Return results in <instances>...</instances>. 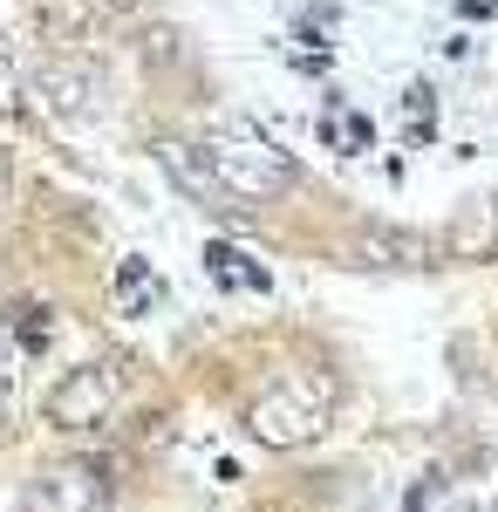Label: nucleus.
Here are the masks:
<instances>
[{
  "label": "nucleus",
  "mask_w": 498,
  "mask_h": 512,
  "mask_svg": "<svg viewBox=\"0 0 498 512\" xmlns=\"http://www.w3.org/2000/svg\"><path fill=\"white\" fill-rule=\"evenodd\" d=\"M362 267H430V239L423 233H362L355 239Z\"/></svg>",
  "instance_id": "nucleus-8"
},
{
  "label": "nucleus",
  "mask_w": 498,
  "mask_h": 512,
  "mask_svg": "<svg viewBox=\"0 0 498 512\" xmlns=\"http://www.w3.org/2000/svg\"><path fill=\"white\" fill-rule=\"evenodd\" d=\"M123 390H130V369L123 362H82V369H69L48 390V424L55 431H96V424H110Z\"/></svg>",
  "instance_id": "nucleus-3"
},
{
  "label": "nucleus",
  "mask_w": 498,
  "mask_h": 512,
  "mask_svg": "<svg viewBox=\"0 0 498 512\" xmlns=\"http://www.w3.org/2000/svg\"><path fill=\"white\" fill-rule=\"evenodd\" d=\"M21 103V82H14V48L0 41V110H14Z\"/></svg>",
  "instance_id": "nucleus-10"
},
{
  "label": "nucleus",
  "mask_w": 498,
  "mask_h": 512,
  "mask_svg": "<svg viewBox=\"0 0 498 512\" xmlns=\"http://www.w3.org/2000/svg\"><path fill=\"white\" fill-rule=\"evenodd\" d=\"M328 410H335V383L321 376H280L246 403V431L260 437L267 451H301L328 431Z\"/></svg>",
  "instance_id": "nucleus-2"
},
{
  "label": "nucleus",
  "mask_w": 498,
  "mask_h": 512,
  "mask_svg": "<svg viewBox=\"0 0 498 512\" xmlns=\"http://www.w3.org/2000/svg\"><path fill=\"white\" fill-rule=\"evenodd\" d=\"M157 164H164V178L192 198V205L219 212V219H246V205L219 185V171H212V158H205L198 144H185V137H157Z\"/></svg>",
  "instance_id": "nucleus-6"
},
{
  "label": "nucleus",
  "mask_w": 498,
  "mask_h": 512,
  "mask_svg": "<svg viewBox=\"0 0 498 512\" xmlns=\"http://www.w3.org/2000/svg\"><path fill=\"white\" fill-rule=\"evenodd\" d=\"M7 178H14V164H7V144H0V205H7Z\"/></svg>",
  "instance_id": "nucleus-13"
},
{
  "label": "nucleus",
  "mask_w": 498,
  "mask_h": 512,
  "mask_svg": "<svg viewBox=\"0 0 498 512\" xmlns=\"http://www.w3.org/2000/svg\"><path fill=\"white\" fill-rule=\"evenodd\" d=\"M198 151L212 158L219 185H226L246 212H253V198H273V192H287V185L301 178V164L287 158L260 123H246V117H219L212 130H205V144H198Z\"/></svg>",
  "instance_id": "nucleus-1"
},
{
  "label": "nucleus",
  "mask_w": 498,
  "mask_h": 512,
  "mask_svg": "<svg viewBox=\"0 0 498 512\" xmlns=\"http://www.w3.org/2000/svg\"><path fill=\"white\" fill-rule=\"evenodd\" d=\"M205 274L219 280L226 294H267V287H273V274H267V267H260L253 253L226 246V239H212V246H205Z\"/></svg>",
  "instance_id": "nucleus-7"
},
{
  "label": "nucleus",
  "mask_w": 498,
  "mask_h": 512,
  "mask_svg": "<svg viewBox=\"0 0 498 512\" xmlns=\"http://www.w3.org/2000/svg\"><path fill=\"white\" fill-rule=\"evenodd\" d=\"M110 499V465L96 458H62L28 485V512H103Z\"/></svg>",
  "instance_id": "nucleus-4"
},
{
  "label": "nucleus",
  "mask_w": 498,
  "mask_h": 512,
  "mask_svg": "<svg viewBox=\"0 0 498 512\" xmlns=\"http://www.w3.org/2000/svg\"><path fill=\"white\" fill-rule=\"evenodd\" d=\"M151 294H157L151 267H144V260H123V274H116V301H123V315H144Z\"/></svg>",
  "instance_id": "nucleus-9"
},
{
  "label": "nucleus",
  "mask_w": 498,
  "mask_h": 512,
  "mask_svg": "<svg viewBox=\"0 0 498 512\" xmlns=\"http://www.w3.org/2000/svg\"><path fill=\"white\" fill-rule=\"evenodd\" d=\"M103 14H130V7H144V0H96Z\"/></svg>",
  "instance_id": "nucleus-12"
},
{
  "label": "nucleus",
  "mask_w": 498,
  "mask_h": 512,
  "mask_svg": "<svg viewBox=\"0 0 498 512\" xmlns=\"http://www.w3.org/2000/svg\"><path fill=\"white\" fill-rule=\"evenodd\" d=\"M7 403H14V369L0 362V417H7Z\"/></svg>",
  "instance_id": "nucleus-11"
},
{
  "label": "nucleus",
  "mask_w": 498,
  "mask_h": 512,
  "mask_svg": "<svg viewBox=\"0 0 498 512\" xmlns=\"http://www.w3.org/2000/svg\"><path fill=\"white\" fill-rule=\"evenodd\" d=\"M35 89H41V103H48L62 123H82V117L103 110V69H96L89 55H55V62H41Z\"/></svg>",
  "instance_id": "nucleus-5"
}]
</instances>
